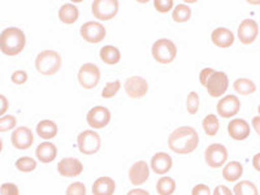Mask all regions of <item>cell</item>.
<instances>
[{"mask_svg":"<svg viewBox=\"0 0 260 195\" xmlns=\"http://www.w3.org/2000/svg\"><path fill=\"white\" fill-rule=\"evenodd\" d=\"M17 125V118L13 115H7L0 117V133H6L12 130Z\"/></svg>","mask_w":260,"mask_h":195,"instance_id":"35","label":"cell"},{"mask_svg":"<svg viewBox=\"0 0 260 195\" xmlns=\"http://www.w3.org/2000/svg\"><path fill=\"white\" fill-rule=\"evenodd\" d=\"M240 99L234 95H226V96L221 98V101L217 103V113L222 118L234 117L237 113L240 112Z\"/></svg>","mask_w":260,"mask_h":195,"instance_id":"14","label":"cell"},{"mask_svg":"<svg viewBox=\"0 0 260 195\" xmlns=\"http://www.w3.org/2000/svg\"><path fill=\"white\" fill-rule=\"evenodd\" d=\"M238 39L241 41L242 45H251L256 41L257 34H259V26H257L256 21L247 18L241 22L238 26Z\"/></svg>","mask_w":260,"mask_h":195,"instance_id":"13","label":"cell"},{"mask_svg":"<svg viewBox=\"0 0 260 195\" xmlns=\"http://www.w3.org/2000/svg\"><path fill=\"white\" fill-rule=\"evenodd\" d=\"M81 37L85 39L87 43H91V45H96V43H101L102 41H104L106 38V27L102 24L96 22V21H89L81 26Z\"/></svg>","mask_w":260,"mask_h":195,"instance_id":"9","label":"cell"},{"mask_svg":"<svg viewBox=\"0 0 260 195\" xmlns=\"http://www.w3.org/2000/svg\"><path fill=\"white\" fill-rule=\"evenodd\" d=\"M150 177V168L145 160H139L134 162L129 169V180L134 186H141Z\"/></svg>","mask_w":260,"mask_h":195,"instance_id":"17","label":"cell"},{"mask_svg":"<svg viewBox=\"0 0 260 195\" xmlns=\"http://www.w3.org/2000/svg\"><path fill=\"white\" fill-rule=\"evenodd\" d=\"M212 195H234L233 191L228 186H224V185H219L216 186L215 190H213Z\"/></svg>","mask_w":260,"mask_h":195,"instance_id":"42","label":"cell"},{"mask_svg":"<svg viewBox=\"0 0 260 195\" xmlns=\"http://www.w3.org/2000/svg\"><path fill=\"white\" fill-rule=\"evenodd\" d=\"M11 80L15 85H24L27 81V73L25 71H16L13 72Z\"/></svg>","mask_w":260,"mask_h":195,"instance_id":"39","label":"cell"},{"mask_svg":"<svg viewBox=\"0 0 260 195\" xmlns=\"http://www.w3.org/2000/svg\"><path fill=\"white\" fill-rule=\"evenodd\" d=\"M229 87V78L224 72H215L207 81L206 89L212 98H219L226 92Z\"/></svg>","mask_w":260,"mask_h":195,"instance_id":"10","label":"cell"},{"mask_svg":"<svg viewBox=\"0 0 260 195\" xmlns=\"http://www.w3.org/2000/svg\"><path fill=\"white\" fill-rule=\"evenodd\" d=\"M202 126H203L204 133L207 134L210 137H215L219 132V118L216 117L215 115H208L203 118V121H202Z\"/></svg>","mask_w":260,"mask_h":195,"instance_id":"29","label":"cell"},{"mask_svg":"<svg viewBox=\"0 0 260 195\" xmlns=\"http://www.w3.org/2000/svg\"><path fill=\"white\" fill-rule=\"evenodd\" d=\"M26 46L25 32L18 27H7L0 34V51L7 56H17Z\"/></svg>","mask_w":260,"mask_h":195,"instance_id":"2","label":"cell"},{"mask_svg":"<svg viewBox=\"0 0 260 195\" xmlns=\"http://www.w3.org/2000/svg\"><path fill=\"white\" fill-rule=\"evenodd\" d=\"M243 175V167L240 161H231L222 169V177L228 182H236Z\"/></svg>","mask_w":260,"mask_h":195,"instance_id":"23","label":"cell"},{"mask_svg":"<svg viewBox=\"0 0 260 195\" xmlns=\"http://www.w3.org/2000/svg\"><path fill=\"white\" fill-rule=\"evenodd\" d=\"M211 39L216 47L229 48L234 43V34L226 27H217L211 34Z\"/></svg>","mask_w":260,"mask_h":195,"instance_id":"20","label":"cell"},{"mask_svg":"<svg viewBox=\"0 0 260 195\" xmlns=\"http://www.w3.org/2000/svg\"><path fill=\"white\" fill-rule=\"evenodd\" d=\"M233 87L237 94L240 95H250L256 91V85L248 78H238L234 81Z\"/></svg>","mask_w":260,"mask_h":195,"instance_id":"27","label":"cell"},{"mask_svg":"<svg viewBox=\"0 0 260 195\" xmlns=\"http://www.w3.org/2000/svg\"><path fill=\"white\" fill-rule=\"evenodd\" d=\"M228 133L234 141H245L250 136V125L242 118H233L228 124Z\"/></svg>","mask_w":260,"mask_h":195,"instance_id":"18","label":"cell"},{"mask_svg":"<svg viewBox=\"0 0 260 195\" xmlns=\"http://www.w3.org/2000/svg\"><path fill=\"white\" fill-rule=\"evenodd\" d=\"M2 150H3V141L0 139V152H2Z\"/></svg>","mask_w":260,"mask_h":195,"instance_id":"47","label":"cell"},{"mask_svg":"<svg viewBox=\"0 0 260 195\" xmlns=\"http://www.w3.org/2000/svg\"><path fill=\"white\" fill-rule=\"evenodd\" d=\"M252 127L255 129V132L257 133V136L260 137V116L252 117Z\"/></svg>","mask_w":260,"mask_h":195,"instance_id":"44","label":"cell"},{"mask_svg":"<svg viewBox=\"0 0 260 195\" xmlns=\"http://www.w3.org/2000/svg\"><path fill=\"white\" fill-rule=\"evenodd\" d=\"M152 56L159 64H169L177 56V47L169 39H159L152 45Z\"/></svg>","mask_w":260,"mask_h":195,"instance_id":"4","label":"cell"},{"mask_svg":"<svg viewBox=\"0 0 260 195\" xmlns=\"http://www.w3.org/2000/svg\"><path fill=\"white\" fill-rule=\"evenodd\" d=\"M126 195H150V192L147 190H143V189H133V190H129Z\"/></svg>","mask_w":260,"mask_h":195,"instance_id":"45","label":"cell"},{"mask_svg":"<svg viewBox=\"0 0 260 195\" xmlns=\"http://www.w3.org/2000/svg\"><path fill=\"white\" fill-rule=\"evenodd\" d=\"M252 167H254L257 172H260V152L252 157Z\"/></svg>","mask_w":260,"mask_h":195,"instance_id":"46","label":"cell"},{"mask_svg":"<svg viewBox=\"0 0 260 195\" xmlns=\"http://www.w3.org/2000/svg\"><path fill=\"white\" fill-rule=\"evenodd\" d=\"M204 159H206L207 166L211 168H221L228 160V150L225 148V146L220 145V143H213L206 148Z\"/></svg>","mask_w":260,"mask_h":195,"instance_id":"8","label":"cell"},{"mask_svg":"<svg viewBox=\"0 0 260 195\" xmlns=\"http://www.w3.org/2000/svg\"><path fill=\"white\" fill-rule=\"evenodd\" d=\"M173 0H155L154 7L157 12L160 13H168L173 8Z\"/></svg>","mask_w":260,"mask_h":195,"instance_id":"37","label":"cell"},{"mask_svg":"<svg viewBox=\"0 0 260 195\" xmlns=\"http://www.w3.org/2000/svg\"><path fill=\"white\" fill-rule=\"evenodd\" d=\"M57 125L51 120H42L37 125V134L43 139H52L57 134Z\"/></svg>","mask_w":260,"mask_h":195,"instance_id":"25","label":"cell"},{"mask_svg":"<svg viewBox=\"0 0 260 195\" xmlns=\"http://www.w3.org/2000/svg\"><path fill=\"white\" fill-rule=\"evenodd\" d=\"M156 191L159 195H172L176 191V181L172 177H162L157 181Z\"/></svg>","mask_w":260,"mask_h":195,"instance_id":"30","label":"cell"},{"mask_svg":"<svg viewBox=\"0 0 260 195\" xmlns=\"http://www.w3.org/2000/svg\"><path fill=\"white\" fill-rule=\"evenodd\" d=\"M78 82L83 89L91 90L101 82V69L95 64L86 62L78 71Z\"/></svg>","mask_w":260,"mask_h":195,"instance_id":"6","label":"cell"},{"mask_svg":"<svg viewBox=\"0 0 260 195\" xmlns=\"http://www.w3.org/2000/svg\"><path fill=\"white\" fill-rule=\"evenodd\" d=\"M199 104H201V99H199V95L195 91H191L189 95H187V101H186V107H187V112L190 115H195L199 110Z\"/></svg>","mask_w":260,"mask_h":195,"instance_id":"33","label":"cell"},{"mask_svg":"<svg viewBox=\"0 0 260 195\" xmlns=\"http://www.w3.org/2000/svg\"><path fill=\"white\" fill-rule=\"evenodd\" d=\"M234 195H259L256 185L251 181H240L233 189Z\"/></svg>","mask_w":260,"mask_h":195,"instance_id":"28","label":"cell"},{"mask_svg":"<svg viewBox=\"0 0 260 195\" xmlns=\"http://www.w3.org/2000/svg\"><path fill=\"white\" fill-rule=\"evenodd\" d=\"M36 156L39 161L48 164L52 162L57 156V147L52 142H43L37 147Z\"/></svg>","mask_w":260,"mask_h":195,"instance_id":"21","label":"cell"},{"mask_svg":"<svg viewBox=\"0 0 260 195\" xmlns=\"http://www.w3.org/2000/svg\"><path fill=\"white\" fill-rule=\"evenodd\" d=\"M191 195H211V189L204 183H199L192 187Z\"/></svg>","mask_w":260,"mask_h":195,"instance_id":"40","label":"cell"},{"mask_svg":"<svg viewBox=\"0 0 260 195\" xmlns=\"http://www.w3.org/2000/svg\"><path fill=\"white\" fill-rule=\"evenodd\" d=\"M36 68L43 76H55L61 68V56L56 51H42L36 59Z\"/></svg>","mask_w":260,"mask_h":195,"instance_id":"3","label":"cell"},{"mask_svg":"<svg viewBox=\"0 0 260 195\" xmlns=\"http://www.w3.org/2000/svg\"><path fill=\"white\" fill-rule=\"evenodd\" d=\"M8 108H9L8 99H7L4 95L0 94V117H2L7 111H8Z\"/></svg>","mask_w":260,"mask_h":195,"instance_id":"43","label":"cell"},{"mask_svg":"<svg viewBox=\"0 0 260 195\" xmlns=\"http://www.w3.org/2000/svg\"><path fill=\"white\" fill-rule=\"evenodd\" d=\"M191 17V9L190 7H187L186 4H178L175 9H173V13H172V18L181 24V22H186Z\"/></svg>","mask_w":260,"mask_h":195,"instance_id":"31","label":"cell"},{"mask_svg":"<svg viewBox=\"0 0 260 195\" xmlns=\"http://www.w3.org/2000/svg\"><path fill=\"white\" fill-rule=\"evenodd\" d=\"M16 168L20 172L29 173L37 168V161L36 159H31L30 156H22L16 161Z\"/></svg>","mask_w":260,"mask_h":195,"instance_id":"32","label":"cell"},{"mask_svg":"<svg viewBox=\"0 0 260 195\" xmlns=\"http://www.w3.org/2000/svg\"><path fill=\"white\" fill-rule=\"evenodd\" d=\"M121 87V82L118 80L113 81V82H108L106 86H104L103 91H102V96L104 99H110V98H113L118 92Z\"/></svg>","mask_w":260,"mask_h":195,"instance_id":"34","label":"cell"},{"mask_svg":"<svg viewBox=\"0 0 260 195\" xmlns=\"http://www.w3.org/2000/svg\"><path fill=\"white\" fill-rule=\"evenodd\" d=\"M65 194L67 195H86L85 183L80 182V181L71 183V185L68 186V189H67V192H65Z\"/></svg>","mask_w":260,"mask_h":195,"instance_id":"36","label":"cell"},{"mask_svg":"<svg viewBox=\"0 0 260 195\" xmlns=\"http://www.w3.org/2000/svg\"><path fill=\"white\" fill-rule=\"evenodd\" d=\"M117 0H95L92 2V15L101 21L112 20L118 12Z\"/></svg>","mask_w":260,"mask_h":195,"instance_id":"7","label":"cell"},{"mask_svg":"<svg viewBox=\"0 0 260 195\" xmlns=\"http://www.w3.org/2000/svg\"><path fill=\"white\" fill-rule=\"evenodd\" d=\"M57 172L62 177L74 178L83 172V164L76 157H67L57 162Z\"/></svg>","mask_w":260,"mask_h":195,"instance_id":"15","label":"cell"},{"mask_svg":"<svg viewBox=\"0 0 260 195\" xmlns=\"http://www.w3.org/2000/svg\"><path fill=\"white\" fill-rule=\"evenodd\" d=\"M87 124L94 129H103L111 121V112L108 108L103 106L92 107L86 116Z\"/></svg>","mask_w":260,"mask_h":195,"instance_id":"11","label":"cell"},{"mask_svg":"<svg viewBox=\"0 0 260 195\" xmlns=\"http://www.w3.org/2000/svg\"><path fill=\"white\" fill-rule=\"evenodd\" d=\"M199 145V136L197 130L191 126H181L169 134L168 146L173 152L180 155H187Z\"/></svg>","mask_w":260,"mask_h":195,"instance_id":"1","label":"cell"},{"mask_svg":"<svg viewBox=\"0 0 260 195\" xmlns=\"http://www.w3.org/2000/svg\"><path fill=\"white\" fill-rule=\"evenodd\" d=\"M216 71H213L212 68H204L203 71L201 72V74H199V81H201L202 86H204L206 87V85H207V81L210 80V77L212 76L213 73H215Z\"/></svg>","mask_w":260,"mask_h":195,"instance_id":"41","label":"cell"},{"mask_svg":"<svg viewBox=\"0 0 260 195\" xmlns=\"http://www.w3.org/2000/svg\"><path fill=\"white\" fill-rule=\"evenodd\" d=\"M125 91L127 96L133 98V99H141L146 96L148 92V82L146 78L141 76H132L125 82Z\"/></svg>","mask_w":260,"mask_h":195,"instance_id":"12","label":"cell"},{"mask_svg":"<svg viewBox=\"0 0 260 195\" xmlns=\"http://www.w3.org/2000/svg\"><path fill=\"white\" fill-rule=\"evenodd\" d=\"M80 17V12H78V8L74 4H64V6L60 8L59 11V18L61 22L67 25L74 24L76 21Z\"/></svg>","mask_w":260,"mask_h":195,"instance_id":"24","label":"cell"},{"mask_svg":"<svg viewBox=\"0 0 260 195\" xmlns=\"http://www.w3.org/2000/svg\"><path fill=\"white\" fill-rule=\"evenodd\" d=\"M257 111H259V115H260V106L257 107Z\"/></svg>","mask_w":260,"mask_h":195,"instance_id":"48","label":"cell"},{"mask_svg":"<svg viewBox=\"0 0 260 195\" xmlns=\"http://www.w3.org/2000/svg\"><path fill=\"white\" fill-rule=\"evenodd\" d=\"M77 146L83 155H94L101 150L102 139L95 130H85L77 137Z\"/></svg>","mask_w":260,"mask_h":195,"instance_id":"5","label":"cell"},{"mask_svg":"<svg viewBox=\"0 0 260 195\" xmlns=\"http://www.w3.org/2000/svg\"><path fill=\"white\" fill-rule=\"evenodd\" d=\"M172 166H173V160L167 152H157L151 157L150 167L156 175H166L171 171Z\"/></svg>","mask_w":260,"mask_h":195,"instance_id":"19","label":"cell"},{"mask_svg":"<svg viewBox=\"0 0 260 195\" xmlns=\"http://www.w3.org/2000/svg\"><path fill=\"white\" fill-rule=\"evenodd\" d=\"M11 139H12L13 147L17 148V150H27V148L31 147V145L34 143L32 132L31 129H29L27 126L16 127V129L13 130Z\"/></svg>","mask_w":260,"mask_h":195,"instance_id":"16","label":"cell"},{"mask_svg":"<svg viewBox=\"0 0 260 195\" xmlns=\"http://www.w3.org/2000/svg\"><path fill=\"white\" fill-rule=\"evenodd\" d=\"M116 182L111 177H99L92 183V195H113Z\"/></svg>","mask_w":260,"mask_h":195,"instance_id":"22","label":"cell"},{"mask_svg":"<svg viewBox=\"0 0 260 195\" xmlns=\"http://www.w3.org/2000/svg\"><path fill=\"white\" fill-rule=\"evenodd\" d=\"M0 195H20V190L16 183L6 182L0 186Z\"/></svg>","mask_w":260,"mask_h":195,"instance_id":"38","label":"cell"},{"mask_svg":"<svg viewBox=\"0 0 260 195\" xmlns=\"http://www.w3.org/2000/svg\"><path fill=\"white\" fill-rule=\"evenodd\" d=\"M101 59L107 65H116L121 60V53L115 46H104L101 50Z\"/></svg>","mask_w":260,"mask_h":195,"instance_id":"26","label":"cell"}]
</instances>
